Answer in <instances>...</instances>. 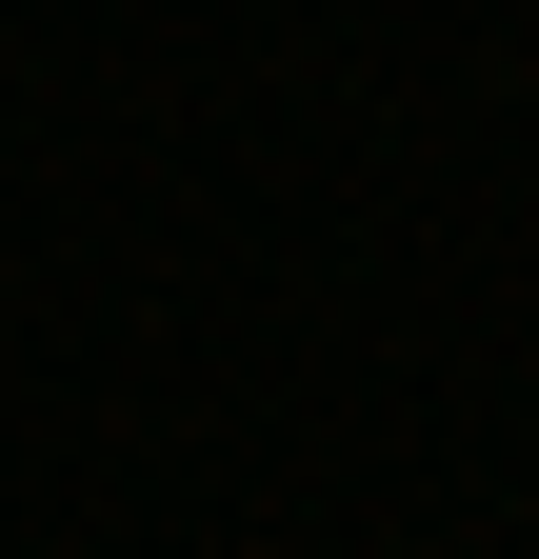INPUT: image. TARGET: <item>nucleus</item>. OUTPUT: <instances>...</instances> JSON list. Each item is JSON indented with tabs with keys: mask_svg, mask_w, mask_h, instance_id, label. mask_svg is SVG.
<instances>
[]
</instances>
